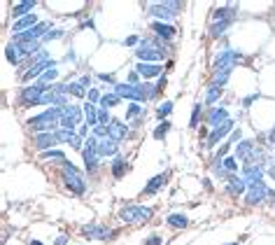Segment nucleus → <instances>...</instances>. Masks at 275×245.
<instances>
[{"label":"nucleus","mask_w":275,"mask_h":245,"mask_svg":"<svg viewBox=\"0 0 275 245\" xmlns=\"http://www.w3.org/2000/svg\"><path fill=\"white\" fill-rule=\"evenodd\" d=\"M170 54V42H163L154 35H145L140 44L136 47L138 63H161Z\"/></svg>","instance_id":"obj_1"},{"label":"nucleus","mask_w":275,"mask_h":245,"mask_svg":"<svg viewBox=\"0 0 275 245\" xmlns=\"http://www.w3.org/2000/svg\"><path fill=\"white\" fill-rule=\"evenodd\" d=\"M61 115H63V107H47L40 115L26 119V126L33 136L35 133H47V131H59L61 128Z\"/></svg>","instance_id":"obj_2"},{"label":"nucleus","mask_w":275,"mask_h":245,"mask_svg":"<svg viewBox=\"0 0 275 245\" xmlns=\"http://www.w3.org/2000/svg\"><path fill=\"white\" fill-rule=\"evenodd\" d=\"M61 178H63V184L68 187V192L77 194V196H84L86 189H89L82 171L75 166L73 161H65L63 166H61Z\"/></svg>","instance_id":"obj_3"},{"label":"nucleus","mask_w":275,"mask_h":245,"mask_svg":"<svg viewBox=\"0 0 275 245\" xmlns=\"http://www.w3.org/2000/svg\"><path fill=\"white\" fill-rule=\"evenodd\" d=\"M182 2H175V0H163V2H147L145 5V12L154 21H166L170 23V19H175L182 12Z\"/></svg>","instance_id":"obj_4"},{"label":"nucleus","mask_w":275,"mask_h":245,"mask_svg":"<svg viewBox=\"0 0 275 245\" xmlns=\"http://www.w3.org/2000/svg\"><path fill=\"white\" fill-rule=\"evenodd\" d=\"M117 217L121 224H147L154 217V210L147 205H140V203H128L117 213Z\"/></svg>","instance_id":"obj_5"},{"label":"nucleus","mask_w":275,"mask_h":245,"mask_svg":"<svg viewBox=\"0 0 275 245\" xmlns=\"http://www.w3.org/2000/svg\"><path fill=\"white\" fill-rule=\"evenodd\" d=\"M52 91V84H40V82H33L26 84L23 89H19V105L21 107H38L44 105V94Z\"/></svg>","instance_id":"obj_6"},{"label":"nucleus","mask_w":275,"mask_h":245,"mask_svg":"<svg viewBox=\"0 0 275 245\" xmlns=\"http://www.w3.org/2000/svg\"><path fill=\"white\" fill-rule=\"evenodd\" d=\"M82 161H84L86 175H91V178H94L96 173L100 171V166H103L100 161H103V157H100V152H98V138H96V136H89V138L84 140Z\"/></svg>","instance_id":"obj_7"},{"label":"nucleus","mask_w":275,"mask_h":245,"mask_svg":"<svg viewBox=\"0 0 275 245\" xmlns=\"http://www.w3.org/2000/svg\"><path fill=\"white\" fill-rule=\"evenodd\" d=\"M112 91H115L117 96L126 98V101H131V103H147V94H145V89H142V84H128V82H117L115 86H112Z\"/></svg>","instance_id":"obj_8"},{"label":"nucleus","mask_w":275,"mask_h":245,"mask_svg":"<svg viewBox=\"0 0 275 245\" xmlns=\"http://www.w3.org/2000/svg\"><path fill=\"white\" fill-rule=\"evenodd\" d=\"M79 234L84 236L86 241H112L117 238V229H110L105 224H84L82 229H79Z\"/></svg>","instance_id":"obj_9"},{"label":"nucleus","mask_w":275,"mask_h":245,"mask_svg":"<svg viewBox=\"0 0 275 245\" xmlns=\"http://www.w3.org/2000/svg\"><path fill=\"white\" fill-rule=\"evenodd\" d=\"M243 61V54L231 49V47H224L222 52L215 56L212 61V70H222V68H229V70H236V65Z\"/></svg>","instance_id":"obj_10"},{"label":"nucleus","mask_w":275,"mask_h":245,"mask_svg":"<svg viewBox=\"0 0 275 245\" xmlns=\"http://www.w3.org/2000/svg\"><path fill=\"white\" fill-rule=\"evenodd\" d=\"M236 128H238V126H236V119H229L226 124H222V126H217V128H212L210 136H208V140L203 143V149H215L217 145H222L224 138H229Z\"/></svg>","instance_id":"obj_11"},{"label":"nucleus","mask_w":275,"mask_h":245,"mask_svg":"<svg viewBox=\"0 0 275 245\" xmlns=\"http://www.w3.org/2000/svg\"><path fill=\"white\" fill-rule=\"evenodd\" d=\"M84 122V107L82 105H65L63 107V115H61V128H70L75 131L77 126H82Z\"/></svg>","instance_id":"obj_12"},{"label":"nucleus","mask_w":275,"mask_h":245,"mask_svg":"<svg viewBox=\"0 0 275 245\" xmlns=\"http://www.w3.org/2000/svg\"><path fill=\"white\" fill-rule=\"evenodd\" d=\"M268 184L266 182H259V184H252V187H247V192H245V205H261V203L268 201Z\"/></svg>","instance_id":"obj_13"},{"label":"nucleus","mask_w":275,"mask_h":245,"mask_svg":"<svg viewBox=\"0 0 275 245\" xmlns=\"http://www.w3.org/2000/svg\"><path fill=\"white\" fill-rule=\"evenodd\" d=\"M229 119H231L229 110H226L224 105H217V107H210V110L205 112V119H203V122H205V126L212 131V128H217V126H222V124H226Z\"/></svg>","instance_id":"obj_14"},{"label":"nucleus","mask_w":275,"mask_h":245,"mask_svg":"<svg viewBox=\"0 0 275 245\" xmlns=\"http://www.w3.org/2000/svg\"><path fill=\"white\" fill-rule=\"evenodd\" d=\"M243 180L247 182V187H252V184H259V182H264V175H266V166L264 163H245L243 171Z\"/></svg>","instance_id":"obj_15"},{"label":"nucleus","mask_w":275,"mask_h":245,"mask_svg":"<svg viewBox=\"0 0 275 245\" xmlns=\"http://www.w3.org/2000/svg\"><path fill=\"white\" fill-rule=\"evenodd\" d=\"M56 145H59L56 131H47V133H35V136H33V147L38 149L40 154H42V152H49V149H56Z\"/></svg>","instance_id":"obj_16"},{"label":"nucleus","mask_w":275,"mask_h":245,"mask_svg":"<svg viewBox=\"0 0 275 245\" xmlns=\"http://www.w3.org/2000/svg\"><path fill=\"white\" fill-rule=\"evenodd\" d=\"M149 31L154 33V38H159L163 42H173L175 35H177V28L173 23H166V21H152L149 23Z\"/></svg>","instance_id":"obj_17"},{"label":"nucleus","mask_w":275,"mask_h":245,"mask_svg":"<svg viewBox=\"0 0 275 245\" xmlns=\"http://www.w3.org/2000/svg\"><path fill=\"white\" fill-rule=\"evenodd\" d=\"M170 180V173L168 171H163L159 173V175H154V178H149V182L142 187V196H154V194H159L166 184H168Z\"/></svg>","instance_id":"obj_18"},{"label":"nucleus","mask_w":275,"mask_h":245,"mask_svg":"<svg viewBox=\"0 0 275 245\" xmlns=\"http://www.w3.org/2000/svg\"><path fill=\"white\" fill-rule=\"evenodd\" d=\"M133 70L142 77V82H149V80H159V77H163V65L161 63H136Z\"/></svg>","instance_id":"obj_19"},{"label":"nucleus","mask_w":275,"mask_h":245,"mask_svg":"<svg viewBox=\"0 0 275 245\" xmlns=\"http://www.w3.org/2000/svg\"><path fill=\"white\" fill-rule=\"evenodd\" d=\"M107 138L117 140V143H124L128 138V124L124 119H112L110 126H107Z\"/></svg>","instance_id":"obj_20"},{"label":"nucleus","mask_w":275,"mask_h":245,"mask_svg":"<svg viewBox=\"0 0 275 245\" xmlns=\"http://www.w3.org/2000/svg\"><path fill=\"white\" fill-rule=\"evenodd\" d=\"M236 17H238V5H231V2H226L222 7H215V10H212V23L215 21H236Z\"/></svg>","instance_id":"obj_21"},{"label":"nucleus","mask_w":275,"mask_h":245,"mask_svg":"<svg viewBox=\"0 0 275 245\" xmlns=\"http://www.w3.org/2000/svg\"><path fill=\"white\" fill-rule=\"evenodd\" d=\"M35 5H38V0H21V2H14V5H12V10H10L12 19H14V21H19V19H23V17L33 14Z\"/></svg>","instance_id":"obj_22"},{"label":"nucleus","mask_w":275,"mask_h":245,"mask_svg":"<svg viewBox=\"0 0 275 245\" xmlns=\"http://www.w3.org/2000/svg\"><path fill=\"white\" fill-rule=\"evenodd\" d=\"M245 192H247V182L243 180V175L236 173V175H231V178L226 180V194H229V196H236V199H238V196H245Z\"/></svg>","instance_id":"obj_23"},{"label":"nucleus","mask_w":275,"mask_h":245,"mask_svg":"<svg viewBox=\"0 0 275 245\" xmlns=\"http://www.w3.org/2000/svg\"><path fill=\"white\" fill-rule=\"evenodd\" d=\"M254 149H256V143L250 138H243L238 145H236V159L238 161H250V157L254 154Z\"/></svg>","instance_id":"obj_24"},{"label":"nucleus","mask_w":275,"mask_h":245,"mask_svg":"<svg viewBox=\"0 0 275 245\" xmlns=\"http://www.w3.org/2000/svg\"><path fill=\"white\" fill-rule=\"evenodd\" d=\"M98 152H100V157H103V159H115L117 154H119V143L112 140V138L98 140Z\"/></svg>","instance_id":"obj_25"},{"label":"nucleus","mask_w":275,"mask_h":245,"mask_svg":"<svg viewBox=\"0 0 275 245\" xmlns=\"http://www.w3.org/2000/svg\"><path fill=\"white\" fill-rule=\"evenodd\" d=\"M128 168H131V166H128L126 157H121V154H117L115 159L110 161V173H112L115 180H121V178L128 173Z\"/></svg>","instance_id":"obj_26"},{"label":"nucleus","mask_w":275,"mask_h":245,"mask_svg":"<svg viewBox=\"0 0 275 245\" xmlns=\"http://www.w3.org/2000/svg\"><path fill=\"white\" fill-rule=\"evenodd\" d=\"M40 19H38V14H28V17H23L19 21H12V35H19V33H26L31 31L33 26H38Z\"/></svg>","instance_id":"obj_27"},{"label":"nucleus","mask_w":275,"mask_h":245,"mask_svg":"<svg viewBox=\"0 0 275 245\" xmlns=\"http://www.w3.org/2000/svg\"><path fill=\"white\" fill-rule=\"evenodd\" d=\"M222 86H217V84H208V89H205V98H203V103H205V105H210V107H215L217 105V101H219V98H222Z\"/></svg>","instance_id":"obj_28"},{"label":"nucleus","mask_w":275,"mask_h":245,"mask_svg":"<svg viewBox=\"0 0 275 245\" xmlns=\"http://www.w3.org/2000/svg\"><path fill=\"white\" fill-rule=\"evenodd\" d=\"M166 224H168L170 229H187L189 226V217L184 213H170L166 217Z\"/></svg>","instance_id":"obj_29"},{"label":"nucleus","mask_w":275,"mask_h":245,"mask_svg":"<svg viewBox=\"0 0 275 245\" xmlns=\"http://www.w3.org/2000/svg\"><path fill=\"white\" fill-rule=\"evenodd\" d=\"M82 107H84V124L86 126H91V128H96L98 126V105H94V103L86 101Z\"/></svg>","instance_id":"obj_30"},{"label":"nucleus","mask_w":275,"mask_h":245,"mask_svg":"<svg viewBox=\"0 0 275 245\" xmlns=\"http://www.w3.org/2000/svg\"><path fill=\"white\" fill-rule=\"evenodd\" d=\"M233 23H236V21H215V23L210 21L208 35H210L212 40H217V38H222V35H224V31H229V28H231Z\"/></svg>","instance_id":"obj_31"},{"label":"nucleus","mask_w":275,"mask_h":245,"mask_svg":"<svg viewBox=\"0 0 275 245\" xmlns=\"http://www.w3.org/2000/svg\"><path fill=\"white\" fill-rule=\"evenodd\" d=\"M121 103V98L117 96L112 89H107V91H103V98H100V103H98V107H105V110H112V107H117Z\"/></svg>","instance_id":"obj_32"},{"label":"nucleus","mask_w":275,"mask_h":245,"mask_svg":"<svg viewBox=\"0 0 275 245\" xmlns=\"http://www.w3.org/2000/svg\"><path fill=\"white\" fill-rule=\"evenodd\" d=\"M5 59H7L12 65H19V63L23 61V59H21V52H19V47H17L14 42H7V44H5Z\"/></svg>","instance_id":"obj_33"},{"label":"nucleus","mask_w":275,"mask_h":245,"mask_svg":"<svg viewBox=\"0 0 275 245\" xmlns=\"http://www.w3.org/2000/svg\"><path fill=\"white\" fill-rule=\"evenodd\" d=\"M173 110H175V103H173V101H163V103H159V107L154 110V115H157L159 122H166V119L173 115Z\"/></svg>","instance_id":"obj_34"},{"label":"nucleus","mask_w":275,"mask_h":245,"mask_svg":"<svg viewBox=\"0 0 275 245\" xmlns=\"http://www.w3.org/2000/svg\"><path fill=\"white\" fill-rule=\"evenodd\" d=\"M40 159H42V161H49V163H61V166H63L65 161H68L61 149H49V152H42V154H40Z\"/></svg>","instance_id":"obj_35"},{"label":"nucleus","mask_w":275,"mask_h":245,"mask_svg":"<svg viewBox=\"0 0 275 245\" xmlns=\"http://www.w3.org/2000/svg\"><path fill=\"white\" fill-rule=\"evenodd\" d=\"M145 117V107H142V103H128L126 107V124H131L133 119H140Z\"/></svg>","instance_id":"obj_36"},{"label":"nucleus","mask_w":275,"mask_h":245,"mask_svg":"<svg viewBox=\"0 0 275 245\" xmlns=\"http://www.w3.org/2000/svg\"><path fill=\"white\" fill-rule=\"evenodd\" d=\"M210 173L215 175V178H217V180H224V182L231 178V173H229V171H226V168L222 166V161H215V159L210 161Z\"/></svg>","instance_id":"obj_37"},{"label":"nucleus","mask_w":275,"mask_h":245,"mask_svg":"<svg viewBox=\"0 0 275 245\" xmlns=\"http://www.w3.org/2000/svg\"><path fill=\"white\" fill-rule=\"evenodd\" d=\"M86 94H89V91H86L79 82H68V96L79 98V101H86Z\"/></svg>","instance_id":"obj_38"},{"label":"nucleus","mask_w":275,"mask_h":245,"mask_svg":"<svg viewBox=\"0 0 275 245\" xmlns=\"http://www.w3.org/2000/svg\"><path fill=\"white\" fill-rule=\"evenodd\" d=\"M170 128H173V124H170L168 119H166V122H159V124L154 126V131H152V138H154V140H163L166 136H168Z\"/></svg>","instance_id":"obj_39"},{"label":"nucleus","mask_w":275,"mask_h":245,"mask_svg":"<svg viewBox=\"0 0 275 245\" xmlns=\"http://www.w3.org/2000/svg\"><path fill=\"white\" fill-rule=\"evenodd\" d=\"M231 73H233V70H229V68H222V70H212V84L224 86L226 82H229Z\"/></svg>","instance_id":"obj_40"},{"label":"nucleus","mask_w":275,"mask_h":245,"mask_svg":"<svg viewBox=\"0 0 275 245\" xmlns=\"http://www.w3.org/2000/svg\"><path fill=\"white\" fill-rule=\"evenodd\" d=\"M201 119H205V117H203V103H196V105H194V110H191L189 128H198V122H201Z\"/></svg>","instance_id":"obj_41"},{"label":"nucleus","mask_w":275,"mask_h":245,"mask_svg":"<svg viewBox=\"0 0 275 245\" xmlns=\"http://www.w3.org/2000/svg\"><path fill=\"white\" fill-rule=\"evenodd\" d=\"M222 166L226 168V171L231 173V175H236V173L240 171V163H238V159H236V154H229V157H224L222 159Z\"/></svg>","instance_id":"obj_42"},{"label":"nucleus","mask_w":275,"mask_h":245,"mask_svg":"<svg viewBox=\"0 0 275 245\" xmlns=\"http://www.w3.org/2000/svg\"><path fill=\"white\" fill-rule=\"evenodd\" d=\"M65 28H52V31L44 35V40H42V44H49V42H56V40H63L65 38Z\"/></svg>","instance_id":"obj_43"},{"label":"nucleus","mask_w":275,"mask_h":245,"mask_svg":"<svg viewBox=\"0 0 275 245\" xmlns=\"http://www.w3.org/2000/svg\"><path fill=\"white\" fill-rule=\"evenodd\" d=\"M142 89H145V94H147V101H154V98L161 94V89L157 86V82L152 84V82H142Z\"/></svg>","instance_id":"obj_44"},{"label":"nucleus","mask_w":275,"mask_h":245,"mask_svg":"<svg viewBox=\"0 0 275 245\" xmlns=\"http://www.w3.org/2000/svg\"><path fill=\"white\" fill-rule=\"evenodd\" d=\"M56 80H59V70H56V68H52V70H47V73H44L42 77L38 80V82H40V84H54Z\"/></svg>","instance_id":"obj_45"},{"label":"nucleus","mask_w":275,"mask_h":245,"mask_svg":"<svg viewBox=\"0 0 275 245\" xmlns=\"http://www.w3.org/2000/svg\"><path fill=\"white\" fill-rule=\"evenodd\" d=\"M142 245H166V238L159 234V231H154V234H149L145 241H142Z\"/></svg>","instance_id":"obj_46"},{"label":"nucleus","mask_w":275,"mask_h":245,"mask_svg":"<svg viewBox=\"0 0 275 245\" xmlns=\"http://www.w3.org/2000/svg\"><path fill=\"white\" fill-rule=\"evenodd\" d=\"M110 122H112V117H110V110H105V107H98V126H110Z\"/></svg>","instance_id":"obj_47"},{"label":"nucleus","mask_w":275,"mask_h":245,"mask_svg":"<svg viewBox=\"0 0 275 245\" xmlns=\"http://www.w3.org/2000/svg\"><path fill=\"white\" fill-rule=\"evenodd\" d=\"M229 149H231V143L226 140V143H222V145H219V149H217V154H215L212 159H215V161H222L224 157H229Z\"/></svg>","instance_id":"obj_48"},{"label":"nucleus","mask_w":275,"mask_h":245,"mask_svg":"<svg viewBox=\"0 0 275 245\" xmlns=\"http://www.w3.org/2000/svg\"><path fill=\"white\" fill-rule=\"evenodd\" d=\"M100 98H103V91H100V89H89V94H86V101H89V103L98 105Z\"/></svg>","instance_id":"obj_49"},{"label":"nucleus","mask_w":275,"mask_h":245,"mask_svg":"<svg viewBox=\"0 0 275 245\" xmlns=\"http://www.w3.org/2000/svg\"><path fill=\"white\" fill-rule=\"evenodd\" d=\"M96 77H98L100 82H107V84H112V86L117 84V77H115V73H96Z\"/></svg>","instance_id":"obj_50"},{"label":"nucleus","mask_w":275,"mask_h":245,"mask_svg":"<svg viewBox=\"0 0 275 245\" xmlns=\"http://www.w3.org/2000/svg\"><path fill=\"white\" fill-rule=\"evenodd\" d=\"M140 40H142V38H140L138 33H133V35L124 38V47H138V44H140Z\"/></svg>","instance_id":"obj_51"},{"label":"nucleus","mask_w":275,"mask_h":245,"mask_svg":"<svg viewBox=\"0 0 275 245\" xmlns=\"http://www.w3.org/2000/svg\"><path fill=\"white\" fill-rule=\"evenodd\" d=\"M266 147H268V149H275V126L266 131Z\"/></svg>","instance_id":"obj_52"},{"label":"nucleus","mask_w":275,"mask_h":245,"mask_svg":"<svg viewBox=\"0 0 275 245\" xmlns=\"http://www.w3.org/2000/svg\"><path fill=\"white\" fill-rule=\"evenodd\" d=\"M240 140H243V128H236L231 136H229V143H231V145H238Z\"/></svg>","instance_id":"obj_53"},{"label":"nucleus","mask_w":275,"mask_h":245,"mask_svg":"<svg viewBox=\"0 0 275 245\" xmlns=\"http://www.w3.org/2000/svg\"><path fill=\"white\" fill-rule=\"evenodd\" d=\"M140 80H142V77H140L136 70H131V73H128V80H126V82H128V84H136V86H138V84H142Z\"/></svg>","instance_id":"obj_54"},{"label":"nucleus","mask_w":275,"mask_h":245,"mask_svg":"<svg viewBox=\"0 0 275 245\" xmlns=\"http://www.w3.org/2000/svg\"><path fill=\"white\" fill-rule=\"evenodd\" d=\"M256 101H259V94H250V96L243 98V107H250L252 103H256Z\"/></svg>","instance_id":"obj_55"},{"label":"nucleus","mask_w":275,"mask_h":245,"mask_svg":"<svg viewBox=\"0 0 275 245\" xmlns=\"http://www.w3.org/2000/svg\"><path fill=\"white\" fill-rule=\"evenodd\" d=\"M77 82H79V84H82L86 91H89V86H91V75H82V77H79Z\"/></svg>","instance_id":"obj_56"},{"label":"nucleus","mask_w":275,"mask_h":245,"mask_svg":"<svg viewBox=\"0 0 275 245\" xmlns=\"http://www.w3.org/2000/svg\"><path fill=\"white\" fill-rule=\"evenodd\" d=\"M54 245H68V236H56V238H54Z\"/></svg>","instance_id":"obj_57"},{"label":"nucleus","mask_w":275,"mask_h":245,"mask_svg":"<svg viewBox=\"0 0 275 245\" xmlns=\"http://www.w3.org/2000/svg\"><path fill=\"white\" fill-rule=\"evenodd\" d=\"M268 203H271V205L275 208V189H273V187L268 189Z\"/></svg>","instance_id":"obj_58"},{"label":"nucleus","mask_w":275,"mask_h":245,"mask_svg":"<svg viewBox=\"0 0 275 245\" xmlns=\"http://www.w3.org/2000/svg\"><path fill=\"white\" fill-rule=\"evenodd\" d=\"M63 61H70V63H75V61H77V56H75V52H68L63 56Z\"/></svg>","instance_id":"obj_59"},{"label":"nucleus","mask_w":275,"mask_h":245,"mask_svg":"<svg viewBox=\"0 0 275 245\" xmlns=\"http://www.w3.org/2000/svg\"><path fill=\"white\" fill-rule=\"evenodd\" d=\"M142 122H145V117H140V119H133V122H131V126H133V128H140V124H142Z\"/></svg>","instance_id":"obj_60"},{"label":"nucleus","mask_w":275,"mask_h":245,"mask_svg":"<svg viewBox=\"0 0 275 245\" xmlns=\"http://www.w3.org/2000/svg\"><path fill=\"white\" fill-rule=\"evenodd\" d=\"M28 245H44V243H42V241H38V238H33V241H31Z\"/></svg>","instance_id":"obj_61"},{"label":"nucleus","mask_w":275,"mask_h":245,"mask_svg":"<svg viewBox=\"0 0 275 245\" xmlns=\"http://www.w3.org/2000/svg\"><path fill=\"white\" fill-rule=\"evenodd\" d=\"M226 245H238V243H226Z\"/></svg>","instance_id":"obj_62"}]
</instances>
